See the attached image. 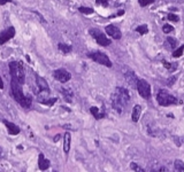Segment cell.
<instances>
[{
  "label": "cell",
  "instance_id": "2e32d148",
  "mask_svg": "<svg viewBox=\"0 0 184 172\" xmlns=\"http://www.w3.org/2000/svg\"><path fill=\"white\" fill-rule=\"evenodd\" d=\"M124 76H125V79H127V82L129 83L131 86H135V85H137V82H138V79H137L136 75L133 74V70H129V72H127Z\"/></svg>",
  "mask_w": 184,
  "mask_h": 172
},
{
  "label": "cell",
  "instance_id": "9c48e42d",
  "mask_svg": "<svg viewBox=\"0 0 184 172\" xmlns=\"http://www.w3.org/2000/svg\"><path fill=\"white\" fill-rule=\"evenodd\" d=\"M35 77H36V83H37L38 89H39V92L43 93V94H45V95L50 94V86H48L47 82L45 80L43 77H40V76L36 75Z\"/></svg>",
  "mask_w": 184,
  "mask_h": 172
},
{
  "label": "cell",
  "instance_id": "f546056e",
  "mask_svg": "<svg viewBox=\"0 0 184 172\" xmlns=\"http://www.w3.org/2000/svg\"><path fill=\"white\" fill-rule=\"evenodd\" d=\"M97 5H101L104 7H107L108 6V0H96Z\"/></svg>",
  "mask_w": 184,
  "mask_h": 172
},
{
  "label": "cell",
  "instance_id": "cb8c5ba5",
  "mask_svg": "<svg viewBox=\"0 0 184 172\" xmlns=\"http://www.w3.org/2000/svg\"><path fill=\"white\" fill-rule=\"evenodd\" d=\"M184 52V45H182L181 47H178L177 49H175L174 52H173V58H180V56H182V54Z\"/></svg>",
  "mask_w": 184,
  "mask_h": 172
},
{
  "label": "cell",
  "instance_id": "ba28073f",
  "mask_svg": "<svg viewBox=\"0 0 184 172\" xmlns=\"http://www.w3.org/2000/svg\"><path fill=\"white\" fill-rule=\"evenodd\" d=\"M53 76L60 83H67L68 80H70V78H72L70 72L67 71L66 69H57V70H54Z\"/></svg>",
  "mask_w": 184,
  "mask_h": 172
},
{
  "label": "cell",
  "instance_id": "836d02e7",
  "mask_svg": "<svg viewBox=\"0 0 184 172\" xmlns=\"http://www.w3.org/2000/svg\"><path fill=\"white\" fill-rule=\"evenodd\" d=\"M0 89H1V90L4 89V82H2V79H1V77H0Z\"/></svg>",
  "mask_w": 184,
  "mask_h": 172
},
{
  "label": "cell",
  "instance_id": "8fae6325",
  "mask_svg": "<svg viewBox=\"0 0 184 172\" xmlns=\"http://www.w3.org/2000/svg\"><path fill=\"white\" fill-rule=\"evenodd\" d=\"M106 33L107 35H110V37L113 38V39H121V36H122V33H121V31L118 29L116 25H113V24H110V25H107L106 27Z\"/></svg>",
  "mask_w": 184,
  "mask_h": 172
},
{
  "label": "cell",
  "instance_id": "ffe728a7",
  "mask_svg": "<svg viewBox=\"0 0 184 172\" xmlns=\"http://www.w3.org/2000/svg\"><path fill=\"white\" fill-rule=\"evenodd\" d=\"M166 43H167V47L170 48V49H175L177 47V40L175 38L168 37L167 38V40H166Z\"/></svg>",
  "mask_w": 184,
  "mask_h": 172
},
{
  "label": "cell",
  "instance_id": "d4e9b609",
  "mask_svg": "<svg viewBox=\"0 0 184 172\" xmlns=\"http://www.w3.org/2000/svg\"><path fill=\"white\" fill-rule=\"evenodd\" d=\"M130 168H131V170H133L135 172H145L143 168H140L139 165L137 164V163H135V162H133V163L130 164Z\"/></svg>",
  "mask_w": 184,
  "mask_h": 172
},
{
  "label": "cell",
  "instance_id": "f35d334b",
  "mask_svg": "<svg viewBox=\"0 0 184 172\" xmlns=\"http://www.w3.org/2000/svg\"><path fill=\"white\" fill-rule=\"evenodd\" d=\"M151 172H156V171H154V170H153V171H151Z\"/></svg>",
  "mask_w": 184,
  "mask_h": 172
},
{
  "label": "cell",
  "instance_id": "83f0119b",
  "mask_svg": "<svg viewBox=\"0 0 184 172\" xmlns=\"http://www.w3.org/2000/svg\"><path fill=\"white\" fill-rule=\"evenodd\" d=\"M162 31H163L165 33H169L171 31H174V28H173L171 25H169V24H165V25L162 27Z\"/></svg>",
  "mask_w": 184,
  "mask_h": 172
},
{
  "label": "cell",
  "instance_id": "4fadbf2b",
  "mask_svg": "<svg viewBox=\"0 0 184 172\" xmlns=\"http://www.w3.org/2000/svg\"><path fill=\"white\" fill-rule=\"evenodd\" d=\"M38 166L42 171H45L50 168V161L46 159L44 157V154H39V157H38Z\"/></svg>",
  "mask_w": 184,
  "mask_h": 172
},
{
  "label": "cell",
  "instance_id": "8d00e7d4",
  "mask_svg": "<svg viewBox=\"0 0 184 172\" xmlns=\"http://www.w3.org/2000/svg\"><path fill=\"white\" fill-rule=\"evenodd\" d=\"M159 172H166V169L162 166V168H160V170H159Z\"/></svg>",
  "mask_w": 184,
  "mask_h": 172
},
{
  "label": "cell",
  "instance_id": "44dd1931",
  "mask_svg": "<svg viewBox=\"0 0 184 172\" xmlns=\"http://www.w3.org/2000/svg\"><path fill=\"white\" fill-rule=\"evenodd\" d=\"M58 47H59L60 51H61L62 53H65V54L70 53L72 51H73V47H72V46L67 45V44H62V43H60L59 45H58Z\"/></svg>",
  "mask_w": 184,
  "mask_h": 172
},
{
  "label": "cell",
  "instance_id": "d6986e66",
  "mask_svg": "<svg viewBox=\"0 0 184 172\" xmlns=\"http://www.w3.org/2000/svg\"><path fill=\"white\" fill-rule=\"evenodd\" d=\"M174 169L175 172H184V163L181 159H176L174 162Z\"/></svg>",
  "mask_w": 184,
  "mask_h": 172
},
{
  "label": "cell",
  "instance_id": "5bb4252c",
  "mask_svg": "<svg viewBox=\"0 0 184 172\" xmlns=\"http://www.w3.org/2000/svg\"><path fill=\"white\" fill-rule=\"evenodd\" d=\"M70 142H72V135L69 132H66L63 135V151L68 154L70 150Z\"/></svg>",
  "mask_w": 184,
  "mask_h": 172
},
{
  "label": "cell",
  "instance_id": "52a82bcc",
  "mask_svg": "<svg viewBox=\"0 0 184 172\" xmlns=\"http://www.w3.org/2000/svg\"><path fill=\"white\" fill-rule=\"evenodd\" d=\"M136 87H137V91H138V93L142 97L148 99L151 97V86L145 79H138Z\"/></svg>",
  "mask_w": 184,
  "mask_h": 172
},
{
  "label": "cell",
  "instance_id": "4dcf8cb0",
  "mask_svg": "<svg viewBox=\"0 0 184 172\" xmlns=\"http://www.w3.org/2000/svg\"><path fill=\"white\" fill-rule=\"evenodd\" d=\"M175 79H176V76H173V77H170L169 79H168V82H167V84H168L169 86H171V85L175 83Z\"/></svg>",
  "mask_w": 184,
  "mask_h": 172
},
{
  "label": "cell",
  "instance_id": "e575fe53",
  "mask_svg": "<svg viewBox=\"0 0 184 172\" xmlns=\"http://www.w3.org/2000/svg\"><path fill=\"white\" fill-rule=\"evenodd\" d=\"M124 14V10H118V16H121V15H123Z\"/></svg>",
  "mask_w": 184,
  "mask_h": 172
},
{
  "label": "cell",
  "instance_id": "7c38bea8",
  "mask_svg": "<svg viewBox=\"0 0 184 172\" xmlns=\"http://www.w3.org/2000/svg\"><path fill=\"white\" fill-rule=\"evenodd\" d=\"M2 123L6 125V127H7L8 132H9V134L10 135H16L20 133V127L17 126V125H15L14 123H12V122H8V120H2Z\"/></svg>",
  "mask_w": 184,
  "mask_h": 172
},
{
  "label": "cell",
  "instance_id": "277c9868",
  "mask_svg": "<svg viewBox=\"0 0 184 172\" xmlns=\"http://www.w3.org/2000/svg\"><path fill=\"white\" fill-rule=\"evenodd\" d=\"M156 101L162 107H168L171 105H176L177 99L171 95L167 90H160L156 94Z\"/></svg>",
  "mask_w": 184,
  "mask_h": 172
},
{
  "label": "cell",
  "instance_id": "ac0fdd59",
  "mask_svg": "<svg viewBox=\"0 0 184 172\" xmlns=\"http://www.w3.org/2000/svg\"><path fill=\"white\" fill-rule=\"evenodd\" d=\"M90 112L95 116V118L96 120H101V118H104L105 117V112H99V109L97 108V107H91L90 108Z\"/></svg>",
  "mask_w": 184,
  "mask_h": 172
},
{
  "label": "cell",
  "instance_id": "6da1fadb",
  "mask_svg": "<svg viewBox=\"0 0 184 172\" xmlns=\"http://www.w3.org/2000/svg\"><path fill=\"white\" fill-rule=\"evenodd\" d=\"M110 101H112L113 109L118 114H121L125 108V106L130 101L129 91L123 89V87H116L115 92L110 95Z\"/></svg>",
  "mask_w": 184,
  "mask_h": 172
},
{
  "label": "cell",
  "instance_id": "603a6c76",
  "mask_svg": "<svg viewBox=\"0 0 184 172\" xmlns=\"http://www.w3.org/2000/svg\"><path fill=\"white\" fill-rule=\"evenodd\" d=\"M39 102L46 106H53L57 102V97H51V99H46V100H39Z\"/></svg>",
  "mask_w": 184,
  "mask_h": 172
},
{
  "label": "cell",
  "instance_id": "7a4b0ae2",
  "mask_svg": "<svg viewBox=\"0 0 184 172\" xmlns=\"http://www.w3.org/2000/svg\"><path fill=\"white\" fill-rule=\"evenodd\" d=\"M10 89H12V94H13V97L14 99L20 103V105L22 106L23 108H30L31 105H32V100H31V97H25L24 94H23V91H22V85L20 84V83L15 82L12 79V82H10Z\"/></svg>",
  "mask_w": 184,
  "mask_h": 172
},
{
  "label": "cell",
  "instance_id": "1f68e13d",
  "mask_svg": "<svg viewBox=\"0 0 184 172\" xmlns=\"http://www.w3.org/2000/svg\"><path fill=\"white\" fill-rule=\"evenodd\" d=\"M13 0H0V5L1 6H4L5 4H7V2H12Z\"/></svg>",
  "mask_w": 184,
  "mask_h": 172
},
{
  "label": "cell",
  "instance_id": "74e56055",
  "mask_svg": "<svg viewBox=\"0 0 184 172\" xmlns=\"http://www.w3.org/2000/svg\"><path fill=\"white\" fill-rule=\"evenodd\" d=\"M0 157H2V148L0 147Z\"/></svg>",
  "mask_w": 184,
  "mask_h": 172
},
{
  "label": "cell",
  "instance_id": "5b68a950",
  "mask_svg": "<svg viewBox=\"0 0 184 172\" xmlns=\"http://www.w3.org/2000/svg\"><path fill=\"white\" fill-rule=\"evenodd\" d=\"M88 56L90 59L99 63V64H103V66H106V67L110 68L112 67V62H110V58L103 52H99V51H96V52H92V53H89Z\"/></svg>",
  "mask_w": 184,
  "mask_h": 172
},
{
  "label": "cell",
  "instance_id": "8992f818",
  "mask_svg": "<svg viewBox=\"0 0 184 172\" xmlns=\"http://www.w3.org/2000/svg\"><path fill=\"white\" fill-rule=\"evenodd\" d=\"M89 33L96 39L97 44H99L100 46H110V43H112L110 39H108L101 31L98 30V29H93L92 28V29L89 30Z\"/></svg>",
  "mask_w": 184,
  "mask_h": 172
},
{
  "label": "cell",
  "instance_id": "9a60e30c",
  "mask_svg": "<svg viewBox=\"0 0 184 172\" xmlns=\"http://www.w3.org/2000/svg\"><path fill=\"white\" fill-rule=\"evenodd\" d=\"M140 115H142V106L139 105H136L133 107V112H131V118L135 123H137L140 118Z\"/></svg>",
  "mask_w": 184,
  "mask_h": 172
},
{
  "label": "cell",
  "instance_id": "4316f807",
  "mask_svg": "<svg viewBox=\"0 0 184 172\" xmlns=\"http://www.w3.org/2000/svg\"><path fill=\"white\" fill-rule=\"evenodd\" d=\"M155 0H138V4H139L142 7H145L150 4H153Z\"/></svg>",
  "mask_w": 184,
  "mask_h": 172
},
{
  "label": "cell",
  "instance_id": "30bf717a",
  "mask_svg": "<svg viewBox=\"0 0 184 172\" xmlns=\"http://www.w3.org/2000/svg\"><path fill=\"white\" fill-rule=\"evenodd\" d=\"M15 36V29L14 27H9L8 29L6 30H4L1 33H0V45H4V44H6L9 39H12V38Z\"/></svg>",
  "mask_w": 184,
  "mask_h": 172
},
{
  "label": "cell",
  "instance_id": "f1b7e54d",
  "mask_svg": "<svg viewBox=\"0 0 184 172\" xmlns=\"http://www.w3.org/2000/svg\"><path fill=\"white\" fill-rule=\"evenodd\" d=\"M167 17H168V20L173 21V22H178V20H180V17H178L176 14H173V13H169Z\"/></svg>",
  "mask_w": 184,
  "mask_h": 172
},
{
  "label": "cell",
  "instance_id": "484cf974",
  "mask_svg": "<svg viewBox=\"0 0 184 172\" xmlns=\"http://www.w3.org/2000/svg\"><path fill=\"white\" fill-rule=\"evenodd\" d=\"M78 10L83 13V14H92L93 13V8H90V7H80Z\"/></svg>",
  "mask_w": 184,
  "mask_h": 172
},
{
  "label": "cell",
  "instance_id": "7402d4cb",
  "mask_svg": "<svg viewBox=\"0 0 184 172\" xmlns=\"http://www.w3.org/2000/svg\"><path fill=\"white\" fill-rule=\"evenodd\" d=\"M136 31L140 33V35H146L147 32H148V28H147L146 24H143V25H139V27H137L136 28Z\"/></svg>",
  "mask_w": 184,
  "mask_h": 172
},
{
  "label": "cell",
  "instance_id": "3957f363",
  "mask_svg": "<svg viewBox=\"0 0 184 172\" xmlns=\"http://www.w3.org/2000/svg\"><path fill=\"white\" fill-rule=\"evenodd\" d=\"M8 67H9L12 79L23 85L24 82H25V72H24L22 63L17 62V61H12V62H9Z\"/></svg>",
  "mask_w": 184,
  "mask_h": 172
},
{
  "label": "cell",
  "instance_id": "d590c367",
  "mask_svg": "<svg viewBox=\"0 0 184 172\" xmlns=\"http://www.w3.org/2000/svg\"><path fill=\"white\" fill-rule=\"evenodd\" d=\"M59 139H60V134H58V135H57V137H55V138H54V141L57 142V141H58V140H59Z\"/></svg>",
  "mask_w": 184,
  "mask_h": 172
},
{
  "label": "cell",
  "instance_id": "d6a6232c",
  "mask_svg": "<svg viewBox=\"0 0 184 172\" xmlns=\"http://www.w3.org/2000/svg\"><path fill=\"white\" fill-rule=\"evenodd\" d=\"M163 66H165V67L167 68V69H170V68H171V66H170L169 63H167L166 61H163Z\"/></svg>",
  "mask_w": 184,
  "mask_h": 172
},
{
  "label": "cell",
  "instance_id": "e0dca14e",
  "mask_svg": "<svg viewBox=\"0 0 184 172\" xmlns=\"http://www.w3.org/2000/svg\"><path fill=\"white\" fill-rule=\"evenodd\" d=\"M61 93H62V95H63V97H65V100H66L67 102H72V101H73L74 93L70 89H65V87H62V89H61Z\"/></svg>",
  "mask_w": 184,
  "mask_h": 172
}]
</instances>
